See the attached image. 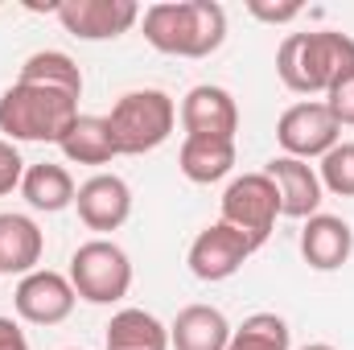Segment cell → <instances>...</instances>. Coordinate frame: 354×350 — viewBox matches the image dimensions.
I'll list each match as a JSON object with an SVG mask.
<instances>
[{
	"label": "cell",
	"instance_id": "cell-28",
	"mask_svg": "<svg viewBox=\"0 0 354 350\" xmlns=\"http://www.w3.org/2000/svg\"><path fill=\"white\" fill-rule=\"evenodd\" d=\"M301 350H338V347H330V342H309V347H301Z\"/></svg>",
	"mask_w": 354,
	"mask_h": 350
},
{
	"label": "cell",
	"instance_id": "cell-9",
	"mask_svg": "<svg viewBox=\"0 0 354 350\" xmlns=\"http://www.w3.org/2000/svg\"><path fill=\"white\" fill-rule=\"evenodd\" d=\"M75 301H79V293H75L71 276L50 272V268H37V272L21 276V284L12 293V309L29 326H58V322H66L75 313Z\"/></svg>",
	"mask_w": 354,
	"mask_h": 350
},
{
	"label": "cell",
	"instance_id": "cell-12",
	"mask_svg": "<svg viewBox=\"0 0 354 350\" xmlns=\"http://www.w3.org/2000/svg\"><path fill=\"white\" fill-rule=\"evenodd\" d=\"M75 210H79L83 227H87V231H99V239H103L107 231H120V227L128 223V214H132V190H128L124 177L95 174L79 185Z\"/></svg>",
	"mask_w": 354,
	"mask_h": 350
},
{
	"label": "cell",
	"instance_id": "cell-23",
	"mask_svg": "<svg viewBox=\"0 0 354 350\" xmlns=\"http://www.w3.org/2000/svg\"><path fill=\"white\" fill-rule=\"evenodd\" d=\"M317 177H322V190H330L338 198H354V140H338L322 157Z\"/></svg>",
	"mask_w": 354,
	"mask_h": 350
},
{
	"label": "cell",
	"instance_id": "cell-4",
	"mask_svg": "<svg viewBox=\"0 0 354 350\" xmlns=\"http://www.w3.org/2000/svg\"><path fill=\"white\" fill-rule=\"evenodd\" d=\"M111 140L120 153L128 157H140V153H153L161 149L169 136H174V124H177V103L157 87H145V91H128L115 99L111 116Z\"/></svg>",
	"mask_w": 354,
	"mask_h": 350
},
{
	"label": "cell",
	"instance_id": "cell-2",
	"mask_svg": "<svg viewBox=\"0 0 354 350\" xmlns=\"http://www.w3.org/2000/svg\"><path fill=\"white\" fill-rule=\"evenodd\" d=\"M354 66V37L338 29L288 33L276 50V75L297 95H330V87Z\"/></svg>",
	"mask_w": 354,
	"mask_h": 350
},
{
	"label": "cell",
	"instance_id": "cell-3",
	"mask_svg": "<svg viewBox=\"0 0 354 350\" xmlns=\"http://www.w3.org/2000/svg\"><path fill=\"white\" fill-rule=\"evenodd\" d=\"M79 120V99L58 87L25 83L17 79L0 95V132L4 140H29V145H58L71 124Z\"/></svg>",
	"mask_w": 354,
	"mask_h": 350
},
{
	"label": "cell",
	"instance_id": "cell-17",
	"mask_svg": "<svg viewBox=\"0 0 354 350\" xmlns=\"http://www.w3.org/2000/svg\"><path fill=\"white\" fill-rule=\"evenodd\" d=\"M177 169L194 185H214L235 169V140H214V136H185L177 153Z\"/></svg>",
	"mask_w": 354,
	"mask_h": 350
},
{
	"label": "cell",
	"instance_id": "cell-1",
	"mask_svg": "<svg viewBox=\"0 0 354 350\" xmlns=\"http://www.w3.org/2000/svg\"><path fill=\"white\" fill-rule=\"evenodd\" d=\"M145 42L174 58H210L227 42V8L214 0H161L140 12Z\"/></svg>",
	"mask_w": 354,
	"mask_h": 350
},
{
	"label": "cell",
	"instance_id": "cell-11",
	"mask_svg": "<svg viewBox=\"0 0 354 350\" xmlns=\"http://www.w3.org/2000/svg\"><path fill=\"white\" fill-rule=\"evenodd\" d=\"M177 120L185 128V136H214V140H235L239 132V103L227 87H214V83H202V87H189L181 107H177Z\"/></svg>",
	"mask_w": 354,
	"mask_h": 350
},
{
	"label": "cell",
	"instance_id": "cell-27",
	"mask_svg": "<svg viewBox=\"0 0 354 350\" xmlns=\"http://www.w3.org/2000/svg\"><path fill=\"white\" fill-rule=\"evenodd\" d=\"M0 350H29L25 330H21L12 317H0Z\"/></svg>",
	"mask_w": 354,
	"mask_h": 350
},
{
	"label": "cell",
	"instance_id": "cell-5",
	"mask_svg": "<svg viewBox=\"0 0 354 350\" xmlns=\"http://www.w3.org/2000/svg\"><path fill=\"white\" fill-rule=\"evenodd\" d=\"M71 284L91 305H115L132 288V260L111 239H87L71 256Z\"/></svg>",
	"mask_w": 354,
	"mask_h": 350
},
{
	"label": "cell",
	"instance_id": "cell-22",
	"mask_svg": "<svg viewBox=\"0 0 354 350\" xmlns=\"http://www.w3.org/2000/svg\"><path fill=\"white\" fill-rule=\"evenodd\" d=\"M227 350H288V322L280 313H252L231 330Z\"/></svg>",
	"mask_w": 354,
	"mask_h": 350
},
{
	"label": "cell",
	"instance_id": "cell-19",
	"mask_svg": "<svg viewBox=\"0 0 354 350\" xmlns=\"http://www.w3.org/2000/svg\"><path fill=\"white\" fill-rule=\"evenodd\" d=\"M58 149L75 165H111V157H120L107 116H79L71 124V132L58 140Z\"/></svg>",
	"mask_w": 354,
	"mask_h": 350
},
{
	"label": "cell",
	"instance_id": "cell-15",
	"mask_svg": "<svg viewBox=\"0 0 354 350\" xmlns=\"http://www.w3.org/2000/svg\"><path fill=\"white\" fill-rule=\"evenodd\" d=\"M46 252V235L29 214H0V276H29L37 272Z\"/></svg>",
	"mask_w": 354,
	"mask_h": 350
},
{
	"label": "cell",
	"instance_id": "cell-13",
	"mask_svg": "<svg viewBox=\"0 0 354 350\" xmlns=\"http://www.w3.org/2000/svg\"><path fill=\"white\" fill-rule=\"evenodd\" d=\"M264 174L272 177V185L280 194V214H288V219H313L317 214L326 190H322V177L309 161H297V157L280 153V157L268 161Z\"/></svg>",
	"mask_w": 354,
	"mask_h": 350
},
{
	"label": "cell",
	"instance_id": "cell-7",
	"mask_svg": "<svg viewBox=\"0 0 354 350\" xmlns=\"http://www.w3.org/2000/svg\"><path fill=\"white\" fill-rule=\"evenodd\" d=\"M342 136V124L334 120V111L326 107V99H301L292 107H284L280 124H276V140L284 149V157L297 161H322Z\"/></svg>",
	"mask_w": 354,
	"mask_h": 350
},
{
	"label": "cell",
	"instance_id": "cell-8",
	"mask_svg": "<svg viewBox=\"0 0 354 350\" xmlns=\"http://www.w3.org/2000/svg\"><path fill=\"white\" fill-rule=\"evenodd\" d=\"M252 252H256V243H252L243 231H235V227H227V223L218 219V223H210V227H202V231L194 235L185 260H189V272H194L198 280L218 284V280H231L243 264L252 260Z\"/></svg>",
	"mask_w": 354,
	"mask_h": 350
},
{
	"label": "cell",
	"instance_id": "cell-6",
	"mask_svg": "<svg viewBox=\"0 0 354 350\" xmlns=\"http://www.w3.org/2000/svg\"><path fill=\"white\" fill-rule=\"evenodd\" d=\"M280 219V194L268 174H243L223 190V223L243 231L256 248H264Z\"/></svg>",
	"mask_w": 354,
	"mask_h": 350
},
{
	"label": "cell",
	"instance_id": "cell-25",
	"mask_svg": "<svg viewBox=\"0 0 354 350\" xmlns=\"http://www.w3.org/2000/svg\"><path fill=\"white\" fill-rule=\"evenodd\" d=\"M21 177H25V161L17 153V145L0 136V198L12 194V190H21Z\"/></svg>",
	"mask_w": 354,
	"mask_h": 350
},
{
	"label": "cell",
	"instance_id": "cell-26",
	"mask_svg": "<svg viewBox=\"0 0 354 350\" xmlns=\"http://www.w3.org/2000/svg\"><path fill=\"white\" fill-rule=\"evenodd\" d=\"M248 12L256 21H268V25H288V21H297L305 12V4H264V0H252Z\"/></svg>",
	"mask_w": 354,
	"mask_h": 350
},
{
	"label": "cell",
	"instance_id": "cell-21",
	"mask_svg": "<svg viewBox=\"0 0 354 350\" xmlns=\"http://www.w3.org/2000/svg\"><path fill=\"white\" fill-rule=\"evenodd\" d=\"M17 79L41 83V87H58V91H66V95H75V99H83V71L62 50H37V54H29L21 62V75Z\"/></svg>",
	"mask_w": 354,
	"mask_h": 350
},
{
	"label": "cell",
	"instance_id": "cell-16",
	"mask_svg": "<svg viewBox=\"0 0 354 350\" xmlns=\"http://www.w3.org/2000/svg\"><path fill=\"white\" fill-rule=\"evenodd\" d=\"M227 342H231V322L214 305H185L169 326L174 350H227Z\"/></svg>",
	"mask_w": 354,
	"mask_h": 350
},
{
	"label": "cell",
	"instance_id": "cell-18",
	"mask_svg": "<svg viewBox=\"0 0 354 350\" xmlns=\"http://www.w3.org/2000/svg\"><path fill=\"white\" fill-rule=\"evenodd\" d=\"M21 194L33 210H46V214H58L66 206H75V177L66 165H54V161H37V165H25L21 177Z\"/></svg>",
	"mask_w": 354,
	"mask_h": 350
},
{
	"label": "cell",
	"instance_id": "cell-24",
	"mask_svg": "<svg viewBox=\"0 0 354 350\" xmlns=\"http://www.w3.org/2000/svg\"><path fill=\"white\" fill-rule=\"evenodd\" d=\"M326 107L334 111V120L342 124V128H354V66L330 87L326 95Z\"/></svg>",
	"mask_w": 354,
	"mask_h": 350
},
{
	"label": "cell",
	"instance_id": "cell-20",
	"mask_svg": "<svg viewBox=\"0 0 354 350\" xmlns=\"http://www.w3.org/2000/svg\"><path fill=\"white\" fill-rule=\"evenodd\" d=\"M107 350H169V326L149 309H120L107 322Z\"/></svg>",
	"mask_w": 354,
	"mask_h": 350
},
{
	"label": "cell",
	"instance_id": "cell-10",
	"mask_svg": "<svg viewBox=\"0 0 354 350\" xmlns=\"http://www.w3.org/2000/svg\"><path fill=\"white\" fill-rule=\"evenodd\" d=\"M54 17L79 42H111L140 21V4L136 0H62L54 4Z\"/></svg>",
	"mask_w": 354,
	"mask_h": 350
},
{
	"label": "cell",
	"instance_id": "cell-14",
	"mask_svg": "<svg viewBox=\"0 0 354 350\" xmlns=\"http://www.w3.org/2000/svg\"><path fill=\"white\" fill-rule=\"evenodd\" d=\"M354 252V231L338 214H313L301 227V256L313 272H338Z\"/></svg>",
	"mask_w": 354,
	"mask_h": 350
}]
</instances>
